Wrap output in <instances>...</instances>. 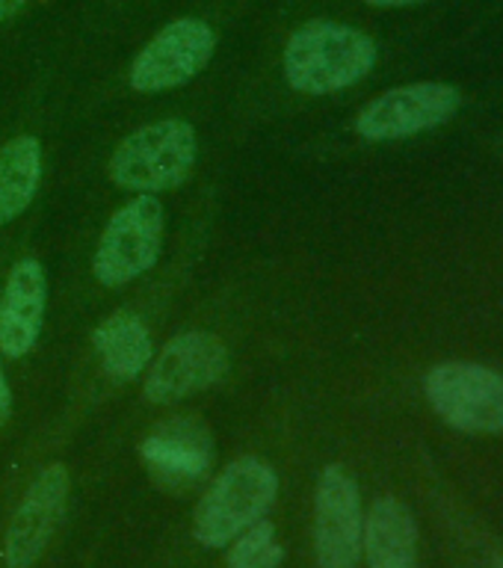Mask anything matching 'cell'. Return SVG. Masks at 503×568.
<instances>
[{"label":"cell","mask_w":503,"mask_h":568,"mask_svg":"<svg viewBox=\"0 0 503 568\" xmlns=\"http://www.w3.org/2000/svg\"><path fill=\"white\" fill-rule=\"evenodd\" d=\"M376 65V42L341 21L318 18L296 27L284 44L282 71L302 95H332L355 87Z\"/></svg>","instance_id":"1"},{"label":"cell","mask_w":503,"mask_h":568,"mask_svg":"<svg viewBox=\"0 0 503 568\" xmlns=\"http://www.w3.org/2000/svg\"><path fill=\"white\" fill-rule=\"evenodd\" d=\"M160 246L163 204L154 195L140 193L107 222L92 257V273L104 287H122L158 264Z\"/></svg>","instance_id":"4"},{"label":"cell","mask_w":503,"mask_h":568,"mask_svg":"<svg viewBox=\"0 0 503 568\" xmlns=\"http://www.w3.org/2000/svg\"><path fill=\"white\" fill-rule=\"evenodd\" d=\"M282 557L284 550L275 541V527L261 518L234 539L229 550V568H279Z\"/></svg>","instance_id":"16"},{"label":"cell","mask_w":503,"mask_h":568,"mask_svg":"<svg viewBox=\"0 0 503 568\" xmlns=\"http://www.w3.org/2000/svg\"><path fill=\"white\" fill-rule=\"evenodd\" d=\"M279 477L270 462L240 456L229 462L195 506L193 536L204 548H222L270 513Z\"/></svg>","instance_id":"2"},{"label":"cell","mask_w":503,"mask_h":568,"mask_svg":"<svg viewBox=\"0 0 503 568\" xmlns=\"http://www.w3.org/2000/svg\"><path fill=\"white\" fill-rule=\"evenodd\" d=\"M48 305V278L39 261L21 257L9 270L7 287L0 293V355L21 358L33 349L42 332Z\"/></svg>","instance_id":"12"},{"label":"cell","mask_w":503,"mask_h":568,"mask_svg":"<svg viewBox=\"0 0 503 568\" xmlns=\"http://www.w3.org/2000/svg\"><path fill=\"white\" fill-rule=\"evenodd\" d=\"M42 181V145L36 136H16L0 149V225L30 207Z\"/></svg>","instance_id":"15"},{"label":"cell","mask_w":503,"mask_h":568,"mask_svg":"<svg viewBox=\"0 0 503 568\" xmlns=\"http://www.w3.org/2000/svg\"><path fill=\"white\" fill-rule=\"evenodd\" d=\"M362 548L371 568H415L418 527L409 506L398 497H380L364 518Z\"/></svg>","instance_id":"13"},{"label":"cell","mask_w":503,"mask_h":568,"mask_svg":"<svg viewBox=\"0 0 503 568\" xmlns=\"http://www.w3.org/2000/svg\"><path fill=\"white\" fill-rule=\"evenodd\" d=\"M217 33L202 18H178L167 24L131 62L128 80L137 92H167L190 83L211 62Z\"/></svg>","instance_id":"6"},{"label":"cell","mask_w":503,"mask_h":568,"mask_svg":"<svg viewBox=\"0 0 503 568\" xmlns=\"http://www.w3.org/2000/svg\"><path fill=\"white\" fill-rule=\"evenodd\" d=\"M195 158L199 140L193 124L184 119H160L128 133L115 145L107 169L115 186L154 195L184 184L193 172Z\"/></svg>","instance_id":"3"},{"label":"cell","mask_w":503,"mask_h":568,"mask_svg":"<svg viewBox=\"0 0 503 568\" xmlns=\"http://www.w3.org/2000/svg\"><path fill=\"white\" fill-rule=\"evenodd\" d=\"M101 367L110 379L131 382L140 379L145 364L151 362L149 328L131 311H115L95 328L92 335Z\"/></svg>","instance_id":"14"},{"label":"cell","mask_w":503,"mask_h":568,"mask_svg":"<svg viewBox=\"0 0 503 568\" xmlns=\"http://www.w3.org/2000/svg\"><path fill=\"white\" fill-rule=\"evenodd\" d=\"M460 104V89L447 83H409L389 89L373 98L371 104H364L355 119V131L368 142L406 140L451 122Z\"/></svg>","instance_id":"8"},{"label":"cell","mask_w":503,"mask_h":568,"mask_svg":"<svg viewBox=\"0 0 503 568\" xmlns=\"http://www.w3.org/2000/svg\"><path fill=\"white\" fill-rule=\"evenodd\" d=\"M426 399L453 429L471 435L503 433V376L483 364L447 362L426 373Z\"/></svg>","instance_id":"5"},{"label":"cell","mask_w":503,"mask_h":568,"mask_svg":"<svg viewBox=\"0 0 503 568\" xmlns=\"http://www.w3.org/2000/svg\"><path fill=\"white\" fill-rule=\"evenodd\" d=\"M229 373V349L211 332H181L169 341L142 382V397L149 403H175L211 388Z\"/></svg>","instance_id":"7"},{"label":"cell","mask_w":503,"mask_h":568,"mask_svg":"<svg viewBox=\"0 0 503 568\" xmlns=\"http://www.w3.org/2000/svg\"><path fill=\"white\" fill-rule=\"evenodd\" d=\"M66 500H69V470L60 462H53L30 483L9 521L3 539L7 568H33L39 562L57 524L62 521Z\"/></svg>","instance_id":"10"},{"label":"cell","mask_w":503,"mask_h":568,"mask_svg":"<svg viewBox=\"0 0 503 568\" xmlns=\"http://www.w3.org/2000/svg\"><path fill=\"white\" fill-rule=\"evenodd\" d=\"M492 568H503V559H497V562H495V566H492Z\"/></svg>","instance_id":"20"},{"label":"cell","mask_w":503,"mask_h":568,"mask_svg":"<svg viewBox=\"0 0 503 568\" xmlns=\"http://www.w3.org/2000/svg\"><path fill=\"white\" fill-rule=\"evenodd\" d=\"M364 3H371V7H380V9H400V7H415V3H424V0H364Z\"/></svg>","instance_id":"19"},{"label":"cell","mask_w":503,"mask_h":568,"mask_svg":"<svg viewBox=\"0 0 503 568\" xmlns=\"http://www.w3.org/2000/svg\"><path fill=\"white\" fill-rule=\"evenodd\" d=\"M364 515L355 479L341 465L323 468L314 495V557L320 568H355Z\"/></svg>","instance_id":"9"},{"label":"cell","mask_w":503,"mask_h":568,"mask_svg":"<svg viewBox=\"0 0 503 568\" xmlns=\"http://www.w3.org/2000/svg\"><path fill=\"white\" fill-rule=\"evenodd\" d=\"M9 406H12V394H9V382L3 376V364H0V426L7 424Z\"/></svg>","instance_id":"17"},{"label":"cell","mask_w":503,"mask_h":568,"mask_svg":"<svg viewBox=\"0 0 503 568\" xmlns=\"http://www.w3.org/2000/svg\"><path fill=\"white\" fill-rule=\"evenodd\" d=\"M140 459L160 486L175 491L193 486L211 468V433L195 417H172L145 435V442L140 444Z\"/></svg>","instance_id":"11"},{"label":"cell","mask_w":503,"mask_h":568,"mask_svg":"<svg viewBox=\"0 0 503 568\" xmlns=\"http://www.w3.org/2000/svg\"><path fill=\"white\" fill-rule=\"evenodd\" d=\"M27 3H30V0H0V24L12 21V18L27 7Z\"/></svg>","instance_id":"18"}]
</instances>
